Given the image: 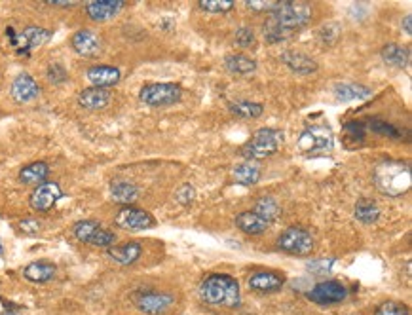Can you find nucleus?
<instances>
[{
  "label": "nucleus",
  "mask_w": 412,
  "mask_h": 315,
  "mask_svg": "<svg viewBox=\"0 0 412 315\" xmlns=\"http://www.w3.org/2000/svg\"><path fill=\"white\" fill-rule=\"evenodd\" d=\"M312 19V6L306 2H280L276 12L270 14L262 25L266 42H285L294 33L304 29Z\"/></svg>",
  "instance_id": "f257e3e1"
},
{
  "label": "nucleus",
  "mask_w": 412,
  "mask_h": 315,
  "mask_svg": "<svg viewBox=\"0 0 412 315\" xmlns=\"http://www.w3.org/2000/svg\"><path fill=\"white\" fill-rule=\"evenodd\" d=\"M199 296L215 308H238L242 304V291L238 279L229 273H211L199 285Z\"/></svg>",
  "instance_id": "f03ea898"
},
{
  "label": "nucleus",
  "mask_w": 412,
  "mask_h": 315,
  "mask_svg": "<svg viewBox=\"0 0 412 315\" xmlns=\"http://www.w3.org/2000/svg\"><path fill=\"white\" fill-rule=\"evenodd\" d=\"M375 184L384 196L399 198L411 190V168L403 161H382L375 169Z\"/></svg>",
  "instance_id": "7ed1b4c3"
},
{
  "label": "nucleus",
  "mask_w": 412,
  "mask_h": 315,
  "mask_svg": "<svg viewBox=\"0 0 412 315\" xmlns=\"http://www.w3.org/2000/svg\"><path fill=\"white\" fill-rule=\"evenodd\" d=\"M283 132L281 129H274V127H262L251 135V139L245 143L240 150V154L247 161L260 160V158H268L278 152V148L283 143Z\"/></svg>",
  "instance_id": "20e7f679"
},
{
  "label": "nucleus",
  "mask_w": 412,
  "mask_h": 315,
  "mask_svg": "<svg viewBox=\"0 0 412 315\" xmlns=\"http://www.w3.org/2000/svg\"><path fill=\"white\" fill-rule=\"evenodd\" d=\"M296 148L306 156H327L334 148V135L329 125H308L296 141Z\"/></svg>",
  "instance_id": "39448f33"
},
{
  "label": "nucleus",
  "mask_w": 412,
  "mask_h": 315,
  "mask_svg": "<svg viewBox=\"0 0 412 315\" xmlns=\"http://www.w3.org/2000/svg\"><path fill=\"white\" fill-rule=\"evenodd\" d=\"M183 89L179 84L171 82H160V84H147L139 91L141 103L148 107H170L181 101Z\"/></svg>",
  "instance_id": "423d86ee"
},
{
  "label": "nucleus",
  "mask_w": 412,
  "mask_h": 315,
  "mask_svg": "<svg viewBox=\"0 0 412 315\" xmlns=\"http://www.w3.org/2000/svg\"><path fill=\"white\" fill-rule=\"evenodd\" d=\"M278 249L296 257H306L314 251V237L306 228L291 226L278 237Z\"/></svg>",
  "instance_id": "0eeeda50"
},
{
  "label": "nucleus",
  "mask_w": 412,
  "mask_h": 315,
  "mask_svg": "<svg viewBox=\"0 0 412 315\" xmlns=\"http://www.w3.org/2000/svg\"><path fill=\"white\" fill-rule=\"evenodd\" d=\"M73 234L78 242L88 243V245H93V247H105V249L112 247V243L116 242V235L109 232V230H105L96 220H80V222H76L73 226Z\"/></svg>",
  "instance_id": "6e6552de"
},
{
  "label": "nucleus",
  "mask_w": 412,
  "mask_h": 315,
  "mask_svg": "<svg viewBox=\"0 0 412 315\" xmlns=\"http://www.w3.org/2000/svg\"><path fill=\"white\" fill-rule=\"evenodd\" d=\"M173 294L162 291H139L133 294V302L139 312L147 315H162L173 306Z\"/></svg>",
  "instance_id": "1a4fd4ad"
},
{
  "label": "nucleus",
  "mask_w": 412,
  "mask_h": 315,
  "mask_svg": "<svg viewBox=\"0 0 412 315\" xmlns=\"http://www.w3.org/2000/svg\"><path fill=\"white\" fill-rule=\"evenodd\" d=\"M308 298L317 306H334L348 298V289L340 281L329 279L317 283L308 293Z\"/></svg>",
  "instance_id": "9d476101"
},
{
  "label": "nucleus",
  "mask_w": 412,
  "mask_h": 315,
  "mask_svg": "<svg viewBox=\"0 0 412 315\" xmlns=\"http://www.w3.org/2000/svg\"><path fill=\"white\" fill-rule=\"evenodd\" d=\"M118 228L122 230H129V232H139V230H148L156 224L154 217L148 211L137 209V207H122L116 213L114 219Z\"/></svg>",
  "instance_id": "9b49d317"
},
{
  "label": "nucleus",
  "mask_w": 412,
  "mask_h": 315,
  "mask_svg": "<svg viewBox=\"0 0 412 315\" xmlns=\"http://www.w3.org/2000/svg\"><path fill=\"white\" fill-rule=\"evenodd\" d=\"M61 198H63L61 186H59L57 183H53V181H46V183L38 184L37 188L33 190V194H30L29 198V204L35 211L44 213L50 211Z\"/></svg>",
  "instance_id": "f8f14e48"
},
{
  "label": "nucleus",
  "mask_w": 412,
  "mask_h": 315,
  "mask_svg": "<svg viewBox=\"0 0 412 315\" xmlns=\"http://www.w3.org/2000/svg\"><path fill=\"white\" fill-rule=\"evenodd\" d=\"M8 37L12 40V44L21 52V50H35V48L44 46L52 38V33L48 29H42V27H27L19 35H15L12 29H8Z\"/></svg>",
  "instance_id": "ddd939ff"
},
{
  "label": "nucleus",
  "mask_w": 412,
  "mask_h": 315,
  "mask_svg": "<svg viewBox=\"0 0 412 315\" xmlns=\"http://www.w3.org/2000/svg\"><path fill=\"white\" fill-rule=\"evenodd\" d=\"M73 50L82 57H97L103 50V40L101 37L89 29L76 30L71 38Z\"/></svg>",
  "instance_id": "4468645a"
},
{
  "label": "nucleus",
  "mask_w": 412,
  "mask_h": 315,
  "mask_svg": "<svg viewBox=\"0 0 412 315\" xmlns=\"http://www.w3.org/2000/svg\"><path fill=\"white\" fill-rule=\"evenodd\" d=\"M10 93H12V99L17 101V103H30V101H35L40 96V86L29 74H19L12 82Z\"/></svg>",
  "instance_id": "2eb2a0df"
},
{
  "label": "nucleus",
  "mask_w": 412,
  "mask_h": 315,
  "mask_svg": "<svg viewBox=\"0 0 412 315\" xmlns=\"http://www.w3.org/2000/svg\"><path fill=\"white\" fill-rule=\"evenodd\" d=\"M124 0H93L86 4V14L91 21H109L124 10Z\"/></svg>",
  "instance_id": "dca6fc26"
},
{
  "label": "nucleus",
  "mask_w": 412,
  "mask_h": 315,
  "mask_svg": "<svg viewBox=\"0 0 412 315\" xmlns=\"http://www.w3.org/2000/svg\"><path fill=\"white\" fill-rule=\"evenodd\" d=\"M120 69L116 66H109V65H96L89 66L88 73H86V78L89 80V84L93 88H103L109 89L111 86H116L120 82Z\"/></svg>",
  "instance_id": "f3484780"
},
{
  "label": "nucleus",
  "mask_w": 412,
  "mask_h": 315,
  "mask_svg": "<svg viewBox=\"0 0 412 315\" xmlns=\"http://www.w3.org/2000/svg\"><path fill=\"white\" fill-rule=\"evenodd\" d=\"M247 283L257 293H276L285 285V278L283 273H276V271H255Z\"/></svg>",
  "instance_id": "a211bd4d"
},
{
  "label": "nucleus",
  "mask_w": 412,
  "mask_h": 315,
  "mask_svg": "<svg viewBox=\"0 0 412 315\" xmlns=\"http://www.w3.org/2000/svg\"><path fill=\"white\" fill-rule=\"evenodd\" d=\"M107 255L111 260H114L120 266H129V264H135L143 255V247L141 243L137 242H127L122 243V245H112L107 249Z\"/></svg>",
  "instance_id": "6ab92c4d"
},
{
  "label": "nucleus",
  "mask_w": 412,
  "mask_h": 315,
  "mask_svg": "<svg viewBox=\"0 0 412 315\" xmlns=\"http://www.w3.org/2000/svg\"><path fill=\"white\" fill-rule=\"evenodd\" d=\"M111 103V91L103 88H86L78 96V105L86 110H101Z\"/></svg>",
  "instance_id": "aec40b11"
},
{
  "label": "nucleus",
  "mask_w": 412,
  "mask_h": 315,
  "mask_svg": "<svg viewBox=\"0 0 412 315\" xmlns=\"http://www.w3.org/2000/svg\"><path fill=\"white\" fill-rule=\"evenodd\" d=\"M55 273H57L55 264L48 262V260H38V262H30L29 266H25L23 278L30 283H48L55 278Z\"/></svg>",
  "instance_id": "412c9836"
},
{
  "label": "nucleus",
  "mask_w": 412,
  "mask_h": 315,
  "mask_svg": "<svg viewBox=\"0 0 412 315\" xmlns=\"http://www.w3.org/2000/svg\"><path fill=\"white\" fill-rule=\"evenodd\" d=\"M281 61L296 74H312L317 71L316 61L302 52H293V50L283 52L281 53Z\"/></svg>",
  "instance_id": "4be33fe9"
},
{
  "label": "nucleus",
  "mask_w": 412,
  "mask_h": 315,
  "mask_svg": "<svg viewBox=\"0 0 412 315\" xmlns=\"http://www.w3.org/2000/svg\"><path fill=\"white\" fill-rule=\"evenodd\" d=\"M235 226L242 230L243 234L249 235H260L265 234L270 222H266L262 217H258L255 211H243L235 217Z\"/></svg>",
  "instance_id": "5701e85b"
},
{
  "label": "nucleus",
  "mask_w": 412,
  "mask_h": 315,
  "mask_svg": "<svg viewBox=\"0 0 412 315\" xmlns=\"http://www.w3.org/2000/svg\"><path fill=\"white\" fill-rule=\"evenodd\" d=\"M48 175H50V165L46 161H33L19 171V181L29 186H38L46 183Z\"/></svg>",
  "instance_id": "b1692460"
},
{
  "label": "nucleus",
  "mask_w": 412,
  "mask_h": 315,
  "mask_svg": "<svg viewBox=\"0 0 412 315\" xmlns=\"http://www.w3.org/2000/svg\"><path fill=\"white\" fill-rule=\"evenodd\" d=\"M260 175L262 171L258 168L255 161H243V163H238L232 169V177L238 184L242 186H253L260 181Z\"/></svg>",
  "instance_id": "393cba45"
},
{
  "label": "nucleus",
  "mask_w": 412,
  "mask_h": 315,
  "mask_svg": "<svg viewBox=\"0 0 412 315\" xmlns=\"http://www.w3.org/2000/svg\"><path fill=\"white\" fill-rule=\"evenodd\" d=\"M373 93V89L363 86V84H339L334 88V97L342 101V103H350V101H359V99H367Z\"/></svg>",
  "instance_id": "a878e982"
},
{
  "label": "nucleus",
  "mask_w": 412,
  "mask_h": 315,
  "mask_svg": "<svg viewBox=\"0 0 412 315\" xmlns=\"http://www.w3.org/2000/svg\"><path fill=\"white\" fill-rule=\"evenodd\" d=\"M382 59L384 63H388L390 66L405 69L411 61V50L401 44H386L382 48Z\"/></svg>",
  "instance_id": "bb28decb"
},
{
  "label": "nucleus",
  "mask_w": 412,
  "mask_h": 315,
  "mask_svg": "<svg viewBox=\"0 0 412 315\" xmlns=\"http://www.w3.org/2000/svg\"><path fill=\"white\" fill-rule=\"evenodd\" d=\"M111 196L116 204H122L125 207H132V204L139 198V188L132 183L125 181H116L111 184Z\"/></svg>",
  "instance_id": "cd10ccee"
},
{
  "label": "nucleus",
  "mask_w": 412,
  "mask_h": 315,
  "mask_svg": "<svg viewBox=\"0 0 412 315\" xmlns=\"http://www.w3.org/2000/svg\"><path fill=\"white\" fill-rule=\"evenodd\" d=\"M224 66H226L229 73L245 76V74L257 71V61L243 55V53H232V55H226V59H224Z\"/></svg>",
  "instance_id": "c85d7f7f"
},
{
  "label": "nucleus",
  "mask_w": 412,
  "mask_h": 315,
  "mask_svg": "<svg viewBox=\"0 0 412 315\" xmlns=\"http://www.w3.org/2000/svg\"><path fill=\"white\" fill-rule=\"evenodd\" d=\"M355 219L363 222V224H373L380 219V209L373 199L363 198L355 204Z\"/></svg>",
  "instance_id": "c756f323"
},
{
  "label": "nucleus",
  "mask_w": 412,
  "mask_h": 315,
  "mask_svg": "<svg viewBox=\"0 0 412 315\" xmlns=\"http://www.w3.org/2000/svg\"><path fill=\"white\" fill-rule=\"evenodd\" d=\"M255 213H257L258 217H262L266 222H270V224H272L274 220L278 219V217L281 215V207L276 199L270 198V196H265V198H260L257 201Z\"/></svg>",
  "instance_id": "7c9ffc66"
},
{
  "label": "nucleus",
  "mask_w": 412,
  "mask_h": 315,
  "mask_svg": "<svg viewBox=\"0 0 412 315\" xmlns=\"http://www.w3.org/2000/svg\"><path fill=\"white\" fill-rule=\"evenodd\" d=\"M230 112L235 116L245 118V120H255V118L262 116L265 107L260 103H253V101H238V103L230 105Z\"/></svg>",
  "instance_id": "2f4dec72"
},
{
  "label": "nucleus",
  "mask_w": 412,
  "mask_h": 315,
  "mask_svg": "<svg viewBox=\"0 0 412 315\" xmlns=\"http://www.w3.org/2000/svg\"><path fill=\"white\" fill-rule=\"evenodd\" d=\"M368 129L375 132L376 135H384V137H390V139H399L401 137V132L395 125L386 122V120H380V118H373L368 122Z\"/></svg>",
  "instance_id": "473e14b6"
},
{
  "label": "nucleus",
  "mask_w": 412,
  "mask_h": 315,
  "mask_svg": "<svg viewBox=\"0 0 412 315\" xmlns=\"http://www.w3.org/2000/svg\"><path fill=\"white\" fill-rule=\"evenodd\" d=\"M199 8L209 14H224L234 8V0H201Z\"/></svg>",
  "instance_id": "72a5a7b5"
},
{
  "label": "nucleus",
  "mask_w": 412,
  "mask_h": 315,
  "mask_svg": "<svg viewBox=\"0 0 412 315\" xmlns=\"http://www.w3.org/2000/svg\"><path fill=\"white\" fill-rule=\"evenodd\" d=\"M375 315H411L409 308L401 302H384L376 308Z\"/></svg>",
  "instance_id": "f704fd0d"
},
{
  "label": "nucleus",
  "mask_w": 412,
  "mask_h": 315,
  "mask_svg": "<svg viewBox=\"0 0 412 315\" xmlns=\"http://www.w3.org/2000/svg\"><path fill=\"white\" fill-rule=\"evenodd\" d=\"M175 199L181 204V206H192V204H194V199H196V190H194V186L188 183L181 184L175 192Z\"/></svg>",
  "instance_id": "c9c22d12"
},
{
  "label": "nucleus",
  "mask_w": 412,
  "mask_h": 315,
  "mask_svg": "<svg viewBox=\"0 0 412 315\" xmlns=\"http://www.w3.org/2000/svg\"><path fill=\"white\" fill-rule=\"evenodd\" d=\"M245 6L253 10V12H268V14H272V12L278 10L280 2L278 0H247Z\"/></svg>",
  "instance_id": "e433bc0d"
},
{
  "label": "nucleus",
  "mask_w": 412,
  "mask_h": 315,
  "mask_svg": "<svg viewBox=\"0 0 412 315\" xmlns=\"http://www.w3.org/2000/svg\"><path fill=\"white\" fill-rule=\"evenodd\" d=\"M255 42H257V38L251 27H240L235 30V44L240 48H251V46H255Z\"/></svg>",
  "instance_id": "4c0bfd02"
},
{
  "label": "nucleus",
  "mask_w": 412,
  "mask_h": 315,
  "mask_svg": "<svg viewBox=\"0 0 412 315\" xmlns=\"http://www.w3.org/2000/svg\"><path fill=\"white\" fill-rule=\"evenodd\" d=\"M344 132L350 139L353 141H363L365 139V133H367V125L363 122H348L344 125Z\"/></svg>",
  "instance_id": "58836bf2"
},
{
  "label": "nucleus",
  "mask_w": 412,
  "mask_h": 315,
  "mask_svg": "<svg viewBox=\"0 0 412 315\" xmlns=\"http://www.w3.org/2000/svg\"><path fill=\"white\" fill-rule=\"evenodd\" d=\"M48 80L52 82V84H63L66 80V71L65 66H61L59 63H53L48 69Z\"/></svg>",
  "instance_id": "ea45409f"
},
{
  "label": "nucleus",
  "mask_w": 412,
  "mask_h": 315,
  "mask_svg": "<svg viewBox=\"0 0 412 315\" xmlns=\"http://www.w3.org/2000/svg\"><path fill=\"white\" fill-rule=\"evenodd\" d=\"M40 228H42V224L37 219H23L19 222V230H21L23 234H38Z\"/></svg>",
  "instance_id": "a19ab883"
},
{
  "label": "nucleus",
  "mask_w": 412,
  "mask_h": 315,
  "mask_svg": "<svg viewBox=\"0 0 412 315\" xmlns=\"http://www.w3.org/2000/svg\"><path fill=\"white\" fill-rule=\"evenodd\" d=\"M48 4H50V6L71 8V6H74V4H76V2H73V0H48Z\"/></svg>",
  "instance_id": "79ce46f5"
},
{
  "label": "nucleus",
  "mask_w": 412,
  "mask_h": 315,
  "mask_svg": "<svg viewBox=\"0 0 412 315\" xmlns=\"http://www.w3.org/2000/svg\"><path fill=\"white\" fill-rule=\"evenodd\" d=\"M403 30H405V35H412V15H405V19H403Z\"/></svg>",
  "instance_id": "37998d69"
},
{
  "label": "nucleus",
  "mask_w": 412,
  "mask_h": 315,
  "mask_svg": "<svg viewBox=\"0 0 412 315\" xmlns=\"http://www.w3.org/2000/svg\"><path fill=\"white\" fill-rule=\"evenodd\" d=\"M2 315H19V314H15V312H6V314H2Z\"/></svg>",
  "instance_id": "c03bdc74"
},
{
  "label": "nucleus",
  "mask_w": 412,
  "mask_h": 315,
  "mask_svg": "<svg viewBox=\"0 0 412 315\" xmlns=\"http://www.w3.org/2000/svg\"><path fill=\"white\" fill-rule=\"evenodd\" d=\"M2 253H4V249H2V242H0V257H2Z\"/></svg>",
  "instance_id": "a18cd8bd"
}]
</instances>
